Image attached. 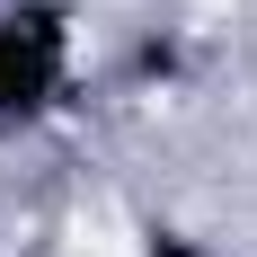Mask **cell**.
I'll use <instances>...</instances> for the list:
<instances>
[{
	"mask_svg": "<svg viewBox=\"0 0 257 257\" xmlns=\"http://www.w3.org/2000/svg\"><path fill=\"white\" fill-rule=\"evenodd\" d=\"M71 89V18L45 0H9L0 9V133L45 124Z\"/></svg>",
	"mask_w": 257,
	"mask_h": 257,
	"instance_id": "6da1fadb",
	"label": "cell"
}]
</instances>
